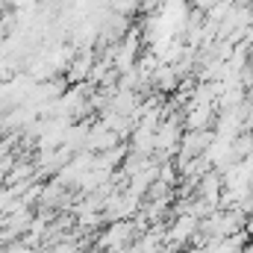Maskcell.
Instances as JSON below:
<instances>
[{
	"label": "cell",
	"mask_w": 253,
	"mask_h": 253,
	"mask_svg": "<svg viewBox=\"0 0 253 253\" xmlns=\"http://www.w3.org/2000/svg\"><path fill=\"white\" fill-rule=\"evenodd\" d=\"M129 233H132V224H129L126 218L115 221V224L100 236V248H103V251H115V248H121V245L129 242Z\"/></svg>",
	"instance_id": "obj_1"
},
{
	"label": "cell",
	"mask_w": 253,
	"mask_h": 253,
	"mask_svg": "<svg viewBox=\"0 0 253 253\" xmlns=\"http://www.w3.org/2000/svg\"><path fill=\"white\" fill-rule=\"evenodd\" d=\"M94 56H91V53H88V50H85V53H83V56H80V59H74V62H71V71H68V80H71V83H80V80H88V77H91V68H94Z\"/></svg>",
	"instance_id": "obj_2"
},
{
	"label": "cell",
	"mask_w": 253,
	"mask_h": 253,
	"mask_svg": "<svg viewBox=\"0 0 253 253\" xmlns=\"http://www.w3.org/2000/svg\"><path fill=\"white\" fill-rule=\"evenodd\" d=\"M194 230H197V215H186V218H180V221L171 227V236H168V239H171V242H186Z\"/></svg>",
	"instance_id": "obj_3"
},
{
	"label": "cell",
	"mask_w": 253,
	"mask_h": 253,
	"mask_svg": "<svg viewBox=\"0 0 253 253\" xmlns=\"http://www.w3.org/2000/svg\"><path fill=\"white\" fill-rule=\"evenodd\" d=\"M6 253H33V248H30V245H9Z\"/></svg>",
	"instance_id": "obj_4"
},
{
	"label": "cell",
	"mask_w": 253,
	"mask_h": 253,
	"mask_svg": "<svg viewBox=\"0 0 253 253\" xmlns=\"http://www.w3.org/2000/svg\"><path fill=\"white\" fill-rule=\"evenodd\" d=\"M251 12H253V0H251Z\"/></svg>",
	"instance_id": "obj_5"
}]
</instances>
